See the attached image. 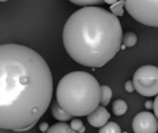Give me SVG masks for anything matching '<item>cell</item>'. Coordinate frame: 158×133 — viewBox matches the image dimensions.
<instances>
[{
	"label": "cell",
	"instance_id": "cell-14",
	"mask_svg": "<svg viewBox=\"0 0 158 133\" xmlns=\"http://www.w3.org/2000/svg\"><path fill=\"white\" fill-rule=\"evenodd\" d=\"M71 3L82 8H86V7H98V4L102 2L100 0H71Z\"/></svg>",
	"mask_w": 158,
	"mask_h": 133
},
{
	"label": "cell",
	"instance_id": "cell-22",
	"mask_svg": "<svg viewBox=\"0 0 158 133\" xmlns=\"http://www.w3.org/2000/svg\"><path fill=\"white\" fill-rule=\"evenodd\" d=\"M124 133H127V132H124Z\"/></svg>",
	"mask_w": 158,
	"mask_h": 133
},
{
	"label": "cell",
	"instance_id": "cell-4",
	"mask_svg": "<svg viewBox=\"0 0 158 133\" xmlns=\"http://www.w3.org/2000/svg\"><path fill=\"white\" fill-rule=\"evenodd\" d=\"M124 8L138 23L148 27H158V2L127 0Z\"/></svg>",
	"mask_w": 158,
	"mask_h": 133
},
{
	"label": "cell",
	"instance_id": "cell-7",
	"mask_svg": "<svg viewBox=\"0 0 158 133\" xmlns=\"http://www.w3.org/2000/svg\"><path fill=\"white\" fill-rule=\"evenodd\" d=\"M110 119V112H108L104 107H98L91 115L87 116V120L90 125L96 127V128H103Z\"/></svg>",
	"mask_w": 158,
	"mask_h": 133
},
{
	"label": "cell",
	"instance_id": "cell-19",
	"mask_svg": "<svg viewBox=\"0 0 158 133\" xmlns=\"http://www.w3.org/2000/svg\"><path fill=\"white\" fill-rule=\"evenodd\" d=\"M40 129H41L42 132H48V129H49V128H48V123H42L41 127H40Z\"/></svg>",
	"mask_w": 158,
	"mask_h": 133
},
{
	"label": "cell",
	"instance_id": "cell-20",
	"mask_svg": "<svg viewBox=\"0 0 158 133\" xmlns=\"http://www.w3.org/2000/svg\"><path fill=\"white\" fill-rule=\"evenodd\" d=\"M145 107L148 108V110H152V108H153V102H150V100H148V102L145 103Z\"/></svg>",
	"mask_w": 158,
	"mask_h": 133
},
{
	"label": "cell",
	"instance_id": "cell-6",
	"mask_svg": "<svg viewBox=\"0 0 158 133\" xmlns=\"http://www.w3.org/2000/svg\"><path fill=\"white\" fill-rule=\"evenodd\" d=\"M132 128L135 133H157L158 120L152 112H140L132 121Z\"/></svg>",
	"mask_w": 158,
	"mask_h": 133
},
{
	"label": "cell",
	"instance_id": "cell-3",
	"mask_svg": "<svg viewBox=\"0 0 158 133\" xmlns=\"http://www.w3.org/2000/svg\"><path fill=\"white\" fill-rule=\"evenodd\" d=\"M100 87L98 81L86 71L66 74L58 83L57 102L71 116H88L100 103Z\"/></svg>",
	"mask_w": 158,
	"mask_h": 133
},
{
	"label": "cell",
	"instance_id": "cell-18",
	"mask_svg": "<svg viewBox=\"0 0 158 133\" xmlns=\"http://www.w3.org/2000/svg\"><path fill=\"white\" fill-rule=\"evenodd\" d=\"M125 91L127 92H133V91H135V86H133V82L132 81H128L125 83Z\"/></svg>",
	"mask_w": 158,
	"mask_h": 133
},
{
	"label": "cell",
	"instance_id": "cell-9",
	"mask_svg": "<svg viewBox=\"0 0 158 133\" xmlns=\"http://www.w3.org/2000/svg\"><path fill=\"white\" fill-rule=\"evenodd\" d=\"M46 133H77V132L73 131L71 127L66 124V123H57V124L49 128Z\"/></svg>",
	"mask_w": 158,
	"mask_h": 133
},
{
	"label": "cell",
	"instance_id": "cell-5",
	"mask_svg": "<svg viewBox=\"0 0 158 133\" xmlns=\"http://www.w3.org/2000/svg\"><path fill=\"white\" fill-rule=\"evenodd\" d=\"M135 90L142 96L158 95V67L153 65L141 66L133 75Z\"/></svg>",
	"mask_w": 158,
	"mask_h": 133
},
{
	"label": "cell",
	"instance_id": "cell-1",
	"mask_svg": "<svg viewBox=\"0 0 158 133\" xmlns=\"http://www.w3.org/2000/svg\"><path fill=\"white\" fill-rule=\"evenodd\" d=\"M52 98L53 77L46 61L24 45H0V129L29 131Z\"/></svg>",
	"mask_w": 158,
	"mask_h": 133
},
{
	"label": "cell",
	"instance_id": "cell-11",
	"mask_svg": "<svg viewBox=\"0 0 158 133\" xmlns=\"http://www.w3.org/2000/svg\"><path fill=\"white\" fill-rule=\"evenodd\" d=\"M112 111H113V113H115L116 116H123V115H125V113H127L128 106H127V103L124 100L118 99V100H116L115 103H113Z\"/></svg>",
	"mask_w": 158,
	"mask_h": 133
},
{
	"label": "cell",
	"instance_id": "cell-2",
	"mask_svg": "<svg viewBox=\"0 0 158 133\" xmlns=\"http://www.w3.org/2000/svg\"><path fill=\"white\" fill-rule=\"evenodd\" d=\"M118 19L100 7H86L74 12L63 28V45L77 63L102 67L118 53L123 45Z\"/></svg>",
	"mask_w": 158,
	"mask_h": 133
},
{
	"label": "cell",
	"instance_id": "cell-12",
	"mask_svg": "<svg viewBox=\"0 0 158 133\" xmlns=\"http://www.w3.org/2000/svg\"><path fill=\"white\" fill-rule=\"evenodd\" d=\"M137 42V36L133 32H127L124 33L123 36V45L125 48H131V46H135Z\"/></svg>",
	"mask_w": 158,
	"mask_h": 133
},
{
	"label": "cell",
	"instance_id": "cell-16",
	"mask_svg": "<svg viewBox=\"0 0 158 133\" xmlns=\"http://www.w3.org/2000/svg\"><path fill=\"white\" fill-rule=\"evenodd\" d=\"M70 127L73 131H75L77 133H85V125L81 119H73L70 123Z\"/></svg>",
	"mask_w": 158,
	"mask_h": 133
},
{
	"label": "cell",
	"instance_id": "cell-21",
	"mask_svg": "<svg viewBox=\"0 0 158 133\" xmlns=\"http://www.w3.org/2000/svg\"><path fill=\"white\" fill-rule=\"evenodd\" d=\"M104 3H107V4H110V6H113V4H116L117 2H115V0H106Z\"/></svg>",
	"mask_w": 158,
	"mask_h": 133
},
{
	"label": "cell",
	"instance_id": "cell-17",
	"mask_svg": "<svg viewBox=\"0 0 158 133\" xmlns=\"http://www.w3.org/2000/svg\"><path fill=\"white\" fill-rule=\"evenodd\" d=\"M153 111H154V116L157 117V120H158V95L156 96L154 102H153Z\"/></svg>",
	"mask_w": 158,
	"mask_h": 133
},
{
	"label": "cell",
	"instance_id": "cell-8",
	"mask_svg": "<svg viewBox=\"0 0 158 133\" xmlns=\"http://www.w3.org/2000/svg\"><path fill=\"white\" fill-rule=\"evenodd\" d=\"M52 113H53V116H54V119H57L59 121H62V123H65V121H69L71 119V115H69V113L65 111V110H62L61 106L58 104V102L56 100L52 104Z\"/></svg>",
	"mask_w": 158,
	"mask_h": 133
},
{
	"label": "cell",
	"instance_id": "cell-15",
	"mask_svg": "<svg viewBox=\"0 0 158 133\" xmlns=\"http://www.w3.org/2000/svg\"><path fill=\"white\" fill-rule=\"evenodd\" d=\"M124 7H125V2H117L116 4L111 6V13L115 15L116 17L123 16V11H124Z\"/></svg>",
	"mask_w": 158,
	"mask_h": 133
},
{
	"label": "cell",
	"instance_id": "cell-13",
	"mask_svg": "<svg viewBox=\"0 0 158 133\" xmlns=\"http://www.w3.org/2000/svg\"><path fill=\"white\" fill-rule=\"evenodd\" d=\"M99 133H121V129L118 127V124L111 121V123H107L103 128H100Z\"/></svg>",
	"mask_w": 158,
	"mask_h": 133
},
{
	"label": "cell",
	"instance_id": "cell-10",
	"mask_svg": "<svg viewBox=\"0 0 158 133\" xmlns=\"http://www.w3.org/2000/svg\"><path fill=\"white\" fill-rule=\"evenodd\" d=\"M112 98V90L108 86H102L100 87V104L102 107H106L108 103L111 102Z\"/></svg>",
	"mask_w": 158,
	"mask_h": 133
}]
</instances>
